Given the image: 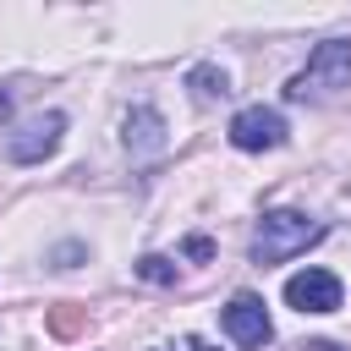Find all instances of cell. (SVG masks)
Listing matches in <instances>:
<instances>
[{"instance_id":"13","label":"cell","mask_w":351,"mask_h":351,"mask_svg":"<svg viewBox=\"0 0 351 351\" xmlns=\"http://www.w3.org/2000/svg\"><path fill=\"white\" fill-rule=\"evenodd\" d=\"M192 351H214V346H192Z\"/></svg>"},{"instance_id":"6","label":"cell","mask_w":351,"mask_h":351,"mask_svg":"<svg viewBox=\"0 0 351 351\" xmlns=\"http://www.w3.org/2000/svg\"><path fill=\"white\" fill-rule=\"evenodd\" d=\"M219 318H225V335H230L236 346H269V340H274L269 307H263V296H252V291H236Z\"/></svg>"},{"instance_id":"12","label":"cell","mask_w":351,"mask_h":351,"mask_svg":"<svg viewBox=\"0 0 351 351\" xmlns=\"http://www.w3.org/2000/svg\"><path fill=\"white\" fill-rule=\"evenodd\" d=\"M307 351H340V346H329V340H318V346H307Z\"/></svg>"},{"instance_id":"3","label":"cell","mask_w":351,"mask_h":351,"mask_svg":"<svg viewBox=\"0 0 351 351\" xmlns=\"http://www.w3.org/2000/svg\"><path fill=\"white\" fill-rule=\"evenodd\" d=\"M60 137H66V115L60 110H38L5 137V154H11V165H44L60 148Z\"/></svg>"},{"instance_id":"10","label":"cell","mask_w":351,"mask_h":351,"mask_svg":"<svg viewBox=\"0 0 351 351\" xmlns=\"http://www.w3.org/2000/svg\"><path fill=\"white\" fill-rule=\"evenodd\" d=\"M181 252H186L192 263H208V258H214V241H208V236H186V247H181Z\"/></svg>"},{"instance_id":"4","label":"cell","mask_w":351,"mask_h":351,"mask_svg":"<svg viewBox=\"0 0 351 351\" xmlns=\"http://www.w3.org/2000/svg\"><path fill=\"white\" fill-rule=\"evenodd\" d=\"M285 137H291V126H285V115L274 104H247V110L230 115V148H241V154L280 148Z\"/></svg>"},{"instance_id":"1","label":"cell","mask_w":351,"mask_h":351,"mask_svg":"<svg viewBox=\"0 0 351 351\" xmlns=\"http://www.w3.org/2000/svg\"><path fill=\"white\" fill-rule=\"evenodd\" d=\"M313 241H324V219H313V214H302V208H269L258 225H252V263H285V258H296V252H307Z\"/></svg>"},{"instance_id":"9","label":"cell","mask_w":351,"mask_h":351,"mask_svg":"<svg viewBox=\"0 0 351 351\" xmlns=\"http://www.w3.org/2000/svg\"><path fill=\"white\" fill-rule=\"evenodd\" d=\"M132 269H137V280H148V285H176V263H170L165 252H143Z\"/></svg>"},{"instance_id":"7","label":"cell","mask_w":351,"mask_h":351,"mask_svg":"<svg viewBox=\"0 0 351 351\" xmlns=\"http://www.w3.org/2000/svg\"><path fill=\"white\" fill-rule=\"evenodd\" d=\"M121 137H126L132 159H159V154L170 148V126H165V115H159L154 104H132V110H126Z\"/></svg>"},{"instance_id":"11","label":"cell","mask_w":351,"mask_h":351,"mask_svg":"<svg viewBox=\"0 0 351 351\" xmlns=\"http://www.w3.org/2000/svg\"><path fill=\"white\" fill-rule=\"evenodd\" d=\"M5 115H11V93L0 88V121H5Z\"/></svg>"},{"instance_id":"2","label":"cell","mask_w":351,"mask_h":351,"mask_svg":"<svg viewBox=\"0 0 351 351\" xmlns=\"http://www.w3.org/2000/svg\"><path fill=\"white\" fill-rule=\"evenodd\" d=\"M340 88H351V38H324L307 55V66L285 82V99L291 104H307V99H329Z\"/></svg>"},{"instance_id":"5","label":"cell","mask_w":351,"mask_h":351,"mask_svg":"<svg viewBox=\"0 0 351 351\" xmlns=\"http://www.w3.org/2000/svg\"><path fill=\"white\" fill-rule=\"evenodd\" d=\"M340 302H346V285L329 269H296L285 280V307H296V313H335Z\"/></svg>"},{"instance_id":"8","label":"cell","mask_w":351,"mask_h":351,"mask_svg":"<svg viewBox=\"0 0 351 351\" xmlns=\"http://www.w3.org/2000/svg\"><path fill=\"white\" fill-rule=\"evenodd\" d=\"M186 88H192L203 104H214V99H225V93H230V77H225L214 60H197V66L186 71Z\"/></svg>"}]
</instances>
